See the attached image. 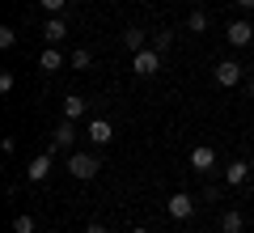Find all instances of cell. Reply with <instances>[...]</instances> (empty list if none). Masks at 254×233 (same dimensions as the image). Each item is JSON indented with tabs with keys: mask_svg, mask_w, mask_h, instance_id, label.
<instances>
[{
	"mask_svg": "<svg viewBox=\"0 0 254 233\" xmlns=\"http://www.w3.org/2000/svg\"><path fill=\"white\" fill-rule=\"evenodd\" d=\"M64 34H68V26H64V17H47L43 21V43L47 47H60Z\"/></svg>",
	"mask_w": 254,
	"mask_h": 233,
	"instance_id": "cell-9",
	"label": "cell"
},
{
	"mask_svg": "<svg viewBox=\"0 0 254 233\" xmlns=\"http://www.w3.org/2000/svg\"><path fill=\"white\" fill-rule=\"evenodd\" d=\"M165 212H170L174 221H190V216H195V199H190L187 191H174V195L165 199Z\"/></svg>",
	"mask_w": 254,
	"mask_h": 233,
	"instance_id": "cell-4",
	"label": "cell"
},
{
	"mask_svg": "<svg viewBox=\"0 0 254 233\" xmlns=\"http://www.w3.org/2000/svg\"><path fill=\"white\" fill-rule=\"evenodd\" d=\"M131 233H153V229H144V225H136V229H131Z\"/></svg>",
	"mask_w": 254,
	"mask_h": 233,
	"instance_id": "cell-26",
	"label": "cell"
},
{
	"mask_svg": "<svg viewBox=\"0 0 254 233\" xmlns=\"http://www.w3.org/2000/svg\"><path fill=\"white\" fill-rule=\"evenodd\" d=\"M187 30H190V34H203V30H208V13H203V9H190Z\"/></svg>",
	"mask_w": 254,
	"mask_h": 233,
	"instance_id": "cell-16",
	"label": "cell"
},
{
	"mask_svg": "<svg viewBox=\"0 0 254 233\" xmlns=\"http://www.w3.org/2000/svg\"><path fill=\"white\" fill-rule=\"evenodd\" d=\"M246 89H250V98H254V77H250V81H246Z\"/></svg>",
	"mask_w": 254,
	"mask_h": 233,
	"instance_id": "cell-25",
	"label": "cell"
},
{
	"mask_svg": "<svg viewBox=\"0 0 254 233\" xmlns=\"http://www.w3.org/2000/svg\"><path fill=\"white\" fill-rule=\"evenodd\" d=\"M81 115H85V98H81V93H68V98H64V119H72V123H76Z\"/></svg>",
	"mask_w": 254,
	"mask_h": 233,
	"instance_id": "cell-14",
	"label": "cell"
},
{
	"mask_svg": "<svg viewBox=\"0 0 254 233\" xmlns=\"http://www.w3.org/2000/svg\"><path fill=\"white\" fill-rule=\"evenodd\" d=\"M72 144H76V127H72V119H64L55 127V136H51V153H68Z\"/></svg>",
	"mask_w": 254,
	"mask_h": 233,
	"instance_id": "cell-7",
	"label": "cell"
},
{
	"mask_svg": "<svg viewBox=\"0 0 254 233\" xmlns=\"http://www.w3.org/2000/svg\"><path fill=\"white\" fill-rule=\"evenodd\" d=\"M68 64H72V68H89V64H93V51H89V47H76V51L68 55Z\"/></svg>",
	"mask_w": 254,
	"mask_h": 233,
	"instance_id": "cell-17",
	"label": "cell"
},
{
	"mask_svg": "<svg viewBox=\"0 0 254 233\" xmlns=\"http://www.w3.org/2000/svg\"><path fill=\"white\" fill-rule=\"evenodd\" d=\"M38 68H43V72H60V68H64L60 47H43V55H38Z\"/></svg>",
	"mask_w": 254,
	"mask_h": 233,
	"instance_id": "cell-13",
	"label": "cell"
},
{
	"mask_svg": "<svg viewBox=\"0 0 254 233\" xmlns=\"http://www.w3.org/2000/svg\"><path fill=\"white\" fill-rule=\"evenodd\" d=\"M170 43H174L170 30H157V34H153V47H157V51H170Z\"/></svg>",
	"mask_w": 254,
	"mask_h": 233,
	"instance_id": "cell-20",
	"label": "cell"
},
{
	"mask_svg": "<svg viewBox=\"0 0 254 233\" xmlns=\"http://www.w3.org/2000/svg\"><path fill=\"white\" fill-rule=\"evenodd\" d=\"M157 68H161V51H157V47H144V51L131 55V72H136V77H153Z\"/></svg>",
	"mask_w": 254,
	"mask_h": 233,
	"instance_id": "cell-2",
	"label": "cell"
},
{
	"mask_svg": "<svg viewBox=\"0 0 254 233\" xmlns=\"http://www.w3.org/2000/svg\"><path fill=\"white\" fill-rule=\"evenodd\" d=\"M51 161H55V153H51V149L38 153L34 161L26 165V178H30V182H47V178H51Z\"/></svg>",
	"mask_w": 254,
	"mask_h": 233,
	"instance_id": "cell-6",
	"label": "cell"
},
{
	"mask_svg": "<svg viewBox=\"0 0 254 233\" xmlns=\"http://www.w3.org/2000/svg\"><path fill=\"white\" fill-rule=\"evenodd\" d=\"M38 4H43V9L51 13V17H60V13H64V4H68V0H38Z\"/></svg>",
	"mask_w": 254,
	"mask_h": 233,
	"instance_id": "cell-22",
	"label": "cell"
},
{
	"mask_svg": "<svg viewBox=\"0 0 254 233\" xmlns=\"http://www.w3.org/2000/svg\"><path fill=\"white\" fill-rule=\"evenodd\" d=\"M225 38H229V47H250L254 43V26L250 21H229Z\"/></svg>",
	"mask_w": 254,
	"mask_h": 233,
	"instance_id": "cell-8",
	"label": "cell"
},
{
	"mask_svg": "<svg viewBox=\"0 0 254 233\" xmlns=\"http://www.w3.org/2000/svg\"><path fill=\"white\" fill-rule=\"evenodd\" d=\"M13 85H17V81H13V72L4 68V72H0V93H4V98H9V93H13Z\"/></svg>",
	"mask_w": 254,
	"mask_h": 233,
	"instance_id": "cell-21",
	"label": "cell"
},
{
	"mask_svg": "<svg viewBox=\"0 0 254 233\" xmlns=\"http://www.w3.org/2000/svg\"><path fill=\"white\" fill-rule=\"evenodd\" d=\"M98 170H102V161L93 153H68V174H72L76 182H93Z\"/></svg>",
	"mask_w": 254,
	"mask_h": 233,
	"instance_id": "cell-1",
	"label": "cell"
},
{
	"mask_svg": "<svg viewBox=\"0 0 254 233\" xmlns=\"http://www.w3.org/2000/svg\"><path fill=\"white\" fill-rule=\"evenodd\" d=\"M237 9H254V0H237Z\"/></svg>",
	"mask_w": 254,
	"mask_h": 233,
	"instance_id": "cell-24",
	"label": "cell"
},
{
	"mask_svg": "<svg viewBox=\"0 0 254 233\" xmlns=\"http://www.w3.org/2000/svg\"><path fill=\"white\" fill-rule=\"evenodd\" d=\"M85 233H110V229H106L102 221H89V229H85Z\"/></svg>",
	"mask_w": 254,
	"mask_h": 233,
	"instance_id": "cell-23",
	"label": "cell"
},
{
	"mask_svg": "<svg viewBox=\"0 0 254 233\" xmlns=\"http://www.w3.org/2000/svg\"><path fill=\"white\" fill-rule=\"evenodd\" d=\"M212 77H216L220 89H233V85H242V64L237 60H220L216 68H212Z\"/></svg>",
	"mask_w": 254,
	"mask_h": 233,
	"instance_id": "cell-3",
	"label": "cell"
},
{
	"mask_svg": "<svg viewBox=\"0 0 254 233\" xmlns=\"http://www.w3.org/2000/svg\"><path fill=\"white\" fill-rule=\"evenodd\" d=\"M220 229H225V233H242L246 229V216L237 212V208H229V212L220 216Z\"/></svg>",
	"mask_w": 254,
	"mask_h": 233,
	"instance_id": "cell-15",
	"label": "cell"
},
{
	"mask_svg": "<svg viewBox=\"0 0 254 233\" xmlns=\"http://www.w3.org/2000/svg\"><path fill=\"white\" fill-rule=\"evenodd\" d=\"M195 4H203V0H195Z\"/></svg>",
	"mask_w": 254,
	"mask_h": 233,
	"instance_id": "cell-27",
	"label": "cell"
},
{
	"mask_svg": "<svg viewBox=\"0 0 254 233\" xmlns=\"http://www.w3.org/2000/svg\"><path fill=\"white\" fill-rule=\"evenodd\" d=\"M0 47H4V51L17 47V30H13V26H0Z\"/></svg>",
	"mask_w": 254,
	"mask_h": 233,
	"instance_id": "cell-19",
	"label": "cell"
},
{
	"mask_svg": "<svg viewBox=\"0 0 254 233\" xmlns=\"http://www.w3.org/2000/svg\"><path fill=\"white\" fill-rule=\"evenodd\" d=\"M89 140L93 144H110L115 140V127H110L106 119H89Z\"/></svg>",
	"mask_w": 254,
	"mask_h": 233,
	"instance_id": "cell-11",
	"label": "cell"
},
{
	"mask_svg": "<svg viewBox=\"0 0 254 233\" xmlns=\"http://www.w3.org/2000/svg\"><path fill=\"white\" fill-rule=\"evenodd\" d=\"M123 47H127L131 55H136V51H144V47H148V34H144L140 26H127V30H123Z\"/></svg>",
	"mask_w": 254,
	"mask_h": 233,
	"instance_id": "cell-10",
	"label": "cell"
},
{
	"mask_svg": "<svg viewBox=\"0 0 254 233\" xmlns=\"http://www.w3.org/2000/svg\"><path fill=\"white\" fill-rule=\"evenodd\" d=\"M212 165H216V149H212V144H195V149H190V170L212 174Z\"/></svg>",
	"mask_w": 254,
	"mask_h": 233,
	"instance_id": "cell-5",
	"label": "cell"
},
{
	"mask_svg": "<svg viewBox=\"0 0 254 233\" xmlns=\"http://www.w3.org/2000/svg\"><path fill=\"white\" fill-rule=\"evenodd\" d=\"M250 170H254L250 161H229V170H225V182H229V187H242V182L250 178Z\"/></svg>",
	"mask_w": 254,
	"mask_h": 233,
	"instance_id": "cell-12",
	"label": "cell"
},
{
	"mask_svg": "<svg viewBox=\"0 0 254 233\" xmlns=\"http://www.w3.org/2000/svg\"><path fill=\"white\" fill-rule=\"evenodd\" d=\"M13 233H34V216H30V212L13 216Z\"/></svg>",
	"mask_w": 254,
	"mask_h": 233,
	"instance_id": "cell-18",
	"label": "cell"
}]
</instances>
